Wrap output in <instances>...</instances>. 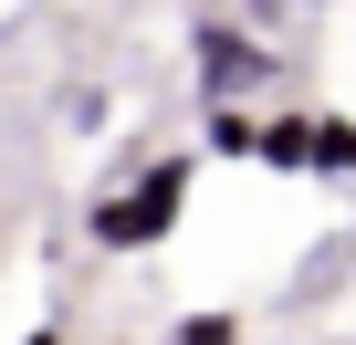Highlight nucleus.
<instances>
[{"mask_svg":"<svg viewBox=\"0 0 356 345\" xmlns=\"http://www.w3.org/2000/svg\"><path fill=\"white\" fill-rule=\"evenodd\" d=\"M189 178H200V157H147V167H126V178H105L95 210H84V241L95 251H157V241H178Z\"/></svg>","mask_w":356,"mask_h":345,"instance_id":"f257e3e1","label":"nucleus"},{"mask_svg":"<svg viewBox=\"0 0 356 345\" xmlns=\"http://www.w3.org/2000/svg\"><path fill=\"white\" fill-rule=\"evenodd\" d=\"M189 74H200V94H210V105H252L283 63H273V42H262L252 22L200 11V22H189Z\"/></svg>","mask_w":356,"mask_h":345,"instance_id":"f03ea898","label":"nucleus"},{"mask_svg":"<svg viewBox=\"0 0 356 345\" xmlns=\"http://www.w3.org/2000/svg\"><path fill=\"white\" fill-rule=\"evenodd\" d=\"M252 167H273V178H314V115H304V105L262 115V146H252Z\"/></svg>","mask_w":356,"mask_h":345,"instance_id":"7ed1b4c3","label":"nucleus"},{"mask_svg":"<svg viewBox=\"0 0 356 345\" xmlns=\"http://www.w3.org/2000/svg\"><path fill=\"white\" fill-rule=\"evenodd\" d=\"M200 146H210V157H252V146H262V115H252V105H210V115H200Z\"/></svg>","mask_w":356,"mask_h":345,"instance_id":"20e7f679","label":"nucleus"},{"mask_svg":"<svg viewBox=\"0 0 356 345\" xmlns=\"http://www.w3.org/2000/svg\"><path fill=\"white\" fill-rule=\"evenodd\" d=\"M314 178H356V115H314Z\"/></svg>","mask_w":356,"mask_h":345,"instance_id":"39448f33","label":"nucleus"},{"mask_svg":"<svg viewBox=\"0 0 356 345\" xmlns=\"http://www.w3.org/2000/svg\"><path fill=\"white\" fill-rule=\"evenodd\" d=\"M168 345H241V314H178Z\"/></svg>","mask_w":356,"mask_h":345,"instance_id":"423d86ee","label":"nucleus"},{"mask_svg":"<svg viewBox=\"0 0 356 345\" xmlns=\"http://www.w3.org/2000/svg\"><path fill=\"white\" fill-rule=\"evenodd\" d=\"M252 11H325V0H252Z\"/></svg>","mask_w":356,"mask_h":345,"instance_id":"0eeeda50","label":"nucleus"},{"mask_svg":"<svg viewBox=\"0 0 356 345\" xmlns=\"http://www.w3.org/2000/svg\"><path fill=\"white\" fill-rule=\"evenodd\" d=\"M22 345H63V324H32V335H22Z\"/></svg>","mask_w":356,"mask_h":345,"instance_id":"6e6552de","label":"nucleus"}]
</instances>
